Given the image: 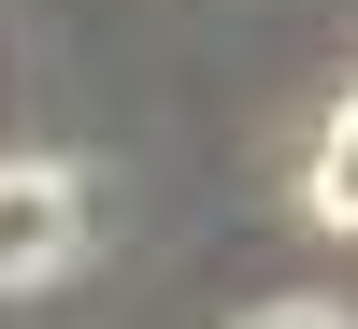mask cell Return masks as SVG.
I'll return each instance as SVG.
<instances>
[{
	"mask_svg": "<svg viewBox=\"0 0 358 329\" xmlns=\"http://www.w3.org/2000/svg\"><path fill=\"white\" fill-rule=\"evenodd\" d=\"M72 244H86V187L43 172V158H15L0 172V286H43Z\"/></svg>",
	"mask_w": 358,
	"mask_h": 329,
	"instance_id": "cell-1",
	"label": "cell"
},
{
	"mask_svg": "<svg viewBox=\"0 0 358 329\" xmlns=\"http://www.w3.org/2000/svg\"><path fill=\"white\" fill-rule=\"evenodd\" d=\"M315 215H358V86H344L330 143H315Z\"/></svg>",
	"mask_w": 358,
	"mask_h": 329,
	"instance_id": "cell-2",
	"label": "cell"
},
{
	"mask_svg": "<svg viewBox=\"0 0 358 329\" xmlns=\"http://www.w3.org/2000/svg\"><path fill=\"white\" fill-rule=\"evenodd\" d=\"M244 329H358V315H330V301H258Z\"/></svg>",
	"mask_w": 358,
	"mask_h": 329,
	"instance_id": "cell-3",
	"label": "cell"
}]
</instances>
